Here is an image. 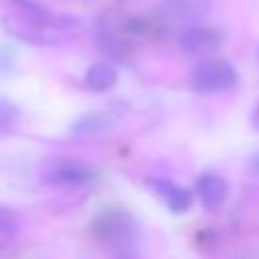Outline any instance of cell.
Listing matches in <instances>:
<instances>
[{"mask_svg":"<svg viewBox=\"0 0 259 259\" xmlns=\"http://www.w3.org/2000/svg\"><path fill=\"white\" fill-rule=\"evenodd\" d=\"M93 235L107 249L125 253L138 241V225L125 210H105L95 219Z\"/></svg>","mask_w":259,"mask_h":259,"instance_id":"obj_1","label":"cell"},{"mask_svg":"<svg viewBox=\"0 0 259 259\" xmlns=\"http://www.w3.org/2000/svg\"><path fill=\"white\" fill-rule=\"evenodd\" d=\"M239 81V73L235 67L223 59L202 61L192 73V87L198 93H217L235 87Z\"/></svg>","mask_w":259,"mask_h":259,"instance_id":"obj_2","label":"cell"},{"mask_svg":"<svg viewBox=\"0 0 259 259\" xmlns=\"http://www.w3.org/2000/svg\"><path fill=\"white\" fill-rule=\"evenodd\" d=\"M42 178L49 184H61V186H79L91 180V172L73 160H57L42 168Z\"/></svg>","mask_w":259,"mask_h":259,"instance_id":"obj_3","label":"cell"},{"mask_svg":"<svg viewBox=\"0 0 259 259\" xmlns=\"http://www.w3.org/2000/svg\"><path fill=\"white\" fill-rule=\"evenodd\" d=\"M223 42V34L217 28L208 26H196L188 28L180 34V47L190 55H202L214 51Z\"/></svg>","mask_w":259,"mask_h":259,"instance_id":"obj_4","label":"cell"},{"mask_svg":"<svg viewBox=\"0 0 259 259\" xmlns=\"http://www.w3.org/2000/svg\"><path fill=\"white\" fill-rule=\"evenodd\" d=\"M6 26L12 30V34H16L22 40L28 42H55V38L51 36V30L47 28L45 20H38L34 16H24V18H8L4 20Z\"/></svg>","mask_w":259,"mask_h":259,"instance_id":"obj_5","label":"cell"},{"mask_svg":"<svg viewBox=\"0 0 259 259\" xmlns=\"http://www.w3.org/2000/svg\"><path fill=\"white\" fill-rule=\"evenodd\" d=\"M196 194L206 208H219L229 194V186L219 174H202L196 180Z\"/></svg>","mask_w":259,"mask_h":259,"instance_id":"obj_6","label":"cell"},{"mask_svg":"<svg viewBox=\"0 0 259 259\" xmlns=\"http://www.w3.org/2000/svg\"><path fill=\"white\" fill-rule=\"evenodd\" d=\"M115 83H117V71L107 63H95L85 73V85L93 91H107Z\"/></svg>","mask_w":259,"mask_h":259,"instance_id":"obj_7","label":"cell"},{"mask_svg":"<svg viewBox=\"0 0 259 259\" xmlns=\"http://www.w3.org/2000/svg\"><path fill=\"white\" fill-rule=\"evenodd\" d=\"M154 186L164 194L166 204L172 212H184L192 204V192L188 188L170 184V182H154Z\"/></svg>","mask_w":259,"mask_h":259,"instance_id":"obj_8","label":"cell"},{"mask_svg":"<svg viewBox=\"0 0 259 259\" xmlns=\"http://www.w3.org/2000/svg\"><path fill=\"white\" fill-rule=\"evenodd\" d=\"M107 123H105V119L101 117V115H97V113H89V115H85V117H81L75 125H73V130L71 132H75V134H89V132H101L103 127H105Z\"/></svg>","mask_w":259,"mask_h":259,"instance_id":"obj_9","label":"cell"},{"mask_svg":"<svg viewBox=\"0 0 259 259\" xmlns=\"http://www.w3.org/2000/svg\"><path fill=\"white\" fill-rule=\"evenodd\" d=\"M16 233H18L16 223L8 214H0V249L10 247L16 239Z\"/></svg>","mask_w":259,"mask_h":259,"instance_id":"obj_10","label":"cell"},{"mask_svg":"<svg viewBox=\"0 0 259 259\" xmlns=\"http://www.w3.org/2000/svg\"><path fill=\"white\" fill-rule=\"evenodd\" d=\"M16 117H18V109L10 101L0 97V125H12Z\"/></svg>","mask_w":259,"mask_h":259,"instance_id":"obj_11","label":"cell"},{"mask_svg":"<svg viewBox=\"0 0 259 259\" xmlns=\"http://www.w3.org/2000/svg\"><path fill=\"white\" fill-rule=\"evenodd\" d=\"M12 65V55H8V49L2 47L0 49V71H8Z\"/></svg>","mask_w":259,"mask_h":259,"instance_id":"obj_12","label":"cell"},{"mask_svg":"<svg viewBox=\"0 0 259 259\" xmlns=\"http://www.w3.org/2000/svg\"><path fill=\"white\" fill-rule=\"evenodd\" d=\"M253 121H255V125L259 127V103H257V107H255V113H253Z\"/></svg>","mask_w":259,"mask_h":259,"instance_id":"obj_13","label":"cell"},{"mask_svg":"<svg viewBox=\"0 0 259 259\" xmlns=\"http://www.w3.org/2000/svg\"><path fill=\"white\" fill-rule=\"evenodd\" d=\"M251 162H253V166H255V168H257V170H259V152H257V154H255V158H253V160H251Z\"/></svg>","mask_w":259,"mask_h":259,"instance_id":"obj_14","label":"cell"}]
</instances>
